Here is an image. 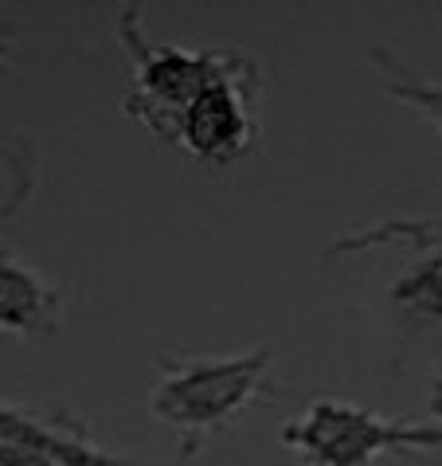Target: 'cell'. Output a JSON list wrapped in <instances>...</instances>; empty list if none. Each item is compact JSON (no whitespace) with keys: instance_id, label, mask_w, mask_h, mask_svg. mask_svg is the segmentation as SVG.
<instances>
[{"instance_id":"1","label":"cell","mask_w":442,"mask_h":466,"mask_svg":"<svg viewBox=\"0 0 442 466\" xmlns=\"http://www.w3.org/2000/svg\"><path fill=\"white\" fill-rule=\"evenodd\" d=\"M263 400H275V349L270 345L246 349L236 357L157 353L149 416L176 435L180 459L200 455L207 439Z\"/></svg>"},{"instance_id":"2","label":"cell","mask_w":442,"mask_h":466,"mask_svg":"<svg viewBox=\"0 0 442 466\" xmlns=\"http://www.w3.org/2000/svg\"><path fill=\"white\" fill-rule=\"evenodd\" d=\"M118 40L126 47L129 67H134V90L122 98V110L126 118L141 122L165 146L176 141L180 118L188 114L192 102L239 59V51L227 47L157 44L141 24V8H122Z\"/></svg>"},{"instance_id":"3","label":"cell","mask_w":442,"mask_h":466,"mask_svg":"<svg viewBox=\"0 0 442 466\" xmlns=\"http://www.w3.org/2000/svg\"><path fill=\"white\" fill-rule=\"evenodd\" d=\"M278 443L302 466H372L380 455H427L442 447V423L384 420L368 408L317 396L278 431Z\"/></svg>"},{"instance_id":"4","label":"cell","mask_w":442,"mask_h":466,"mask_svg":"<svg viewBox=\"0 0 442 466\" xmlns=\"http://www.w3.org/2000/svg\"><path fill=\"white\" fill-rule=\"evenodd\" d=\"M258 98H263L258 67L239 56L188 106L173 149H180L204 169H224V165L246 157L258 141Z\"/></svg>"},{"instance_id":"5","label":"cell","mask_w":442,"mask_h":466,"mask_svg":"<svg viewBox=\"0 0 442 466\" xmlns=\"http://www.w3.org/2000/svg\"><path fill=\"white\" fill-rule=\"evenodd\" d=\"M0 466H161L110 455L90 443L83 423L44 420L35 411L0 404Z\"/></svg>"},{"instance_id":"6","label":"cell","mask_w":442,"mask_h":466,"mask_svg":"<svg viewBox=\"0 0 442 466\" xmlns=\"http://www.w3.org/2000/svg\"><path fill=\"white\" fill-rule=\"evenodd\" d=\"M384 318L403 341L442 338V239H415L411 258L396 263L380 294Z\"/></svg>"},{"instance_id":"7","label":"cell","mask_w":442,"mask_h":466,"mask_svg":"<svg viewBox=\"0 0 442 466\" xmlns=\"http://www.w3.org/2000/svg\"><path fill=\"white\" fill-rule=\"evenodd\" d=\"M63 321V294L20 255L0 248V333L28 345L55 338Z\"/></svg>"},{"instance_id":"8","label":"cell","mask_w":442,"mask_h":466,"mask_svg":"<svg viewBox=\"0 0 442 466\" xmlns=\"http://www.w3.org/2000/svg\"><path fill=\"white\" fill-rule=\"evenodd\" d=\"M368 67H372L376 86H380L384 95H392L396 102H403V106H411L419 118L431 122L442 137V83H431V79H423V75H415L407 63L387 47L368 51Z\"/></svg>"},{"instance_id":"9","label":"cell","mask_w":442,"mask_h":466,"mask_svg":"<svg viewBox=\"0 0 442 466\" xmlns=\"http://www.w3.org/2000/svg\"><path fill=\"white\" fill-rule=\"evenodd\" d=\"M35 185V161L32 153L16 146V141L0 137V216L20 212V204L28 200Z\"/></svg>"},{"instance_id":"10","label":"cell","mask_w":442,"mask_h":466,"mask_svg":"<svg viewBox=\"0 0 442 466\" xmlns=\"http://www.w3.org/2000/svg\"><path fill=\"white\" fill-rule=\"evenodd\" d=\"M12 44H16V35H12V28L5 20H0V67L12 59Z\"/></svg>"}]
</instances>
